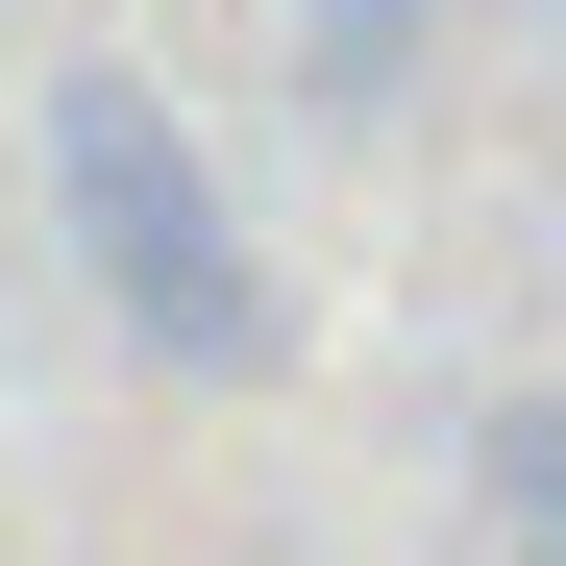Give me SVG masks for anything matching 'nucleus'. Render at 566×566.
Wrapping results in <instances>:
<instances>
[{
	"label": "nucleus",
	"instance_id": "nucleus-1",
	"mask_svg": "<svg viewBox=\"0 0 566 566\" xmlns=\"http://www.w3.org/2000/svg\"><path fill=\"white\" fill-rule=\"evenodd\" d=\"M50 247H74V296H99V345L124 369H172V395H271L296 369V271L247 247V198H222V148L148 99V74H50Z\"/></svg>",
	"mask_w": 566,
	"mask_h": 566
},
{
	"label": "nucleus",
	"instance_id": "nucleus-2",
	"mask_svg": "<svg viewBox=\"0 0 566 566\" xmlns=\"http://www.w3.org/2000/svg\"><path fill=\"white\" fill-rule=\"evenodd\" d=\"M468 517H493V566H566V369L468 395Z\"/></svg>",
	"mask_w": 566,
	"mask_h": 566
}]
</instances>
